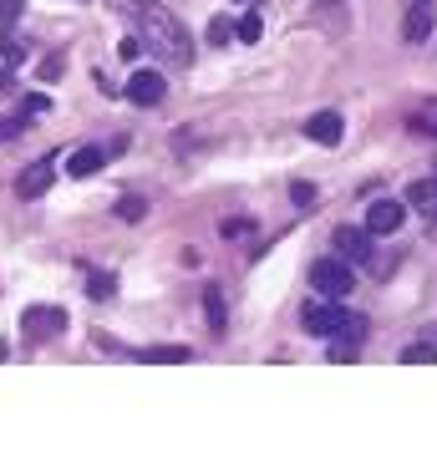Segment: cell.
<instances>
[{
    "instance_id": "52a82bcc",
    "label": "cell",
    "mask_w": 437,
    "mask_h": 467,
    "mask_svg": "<svg viewBox=\"0 0 437 467\" xmlns=\"http://www.w3.org/2000/svg\"><path fill=\"white\" fill-rule=\"evenodd\" d=\"M336 254L346 259V265H367L371 259V229H336Z\"/></svg>"
},
{
    "instance_id": "4fadbf2b",
    "label": "cell",
    "mask_w": 437,
    "mask_h": 467,
    "mask_svg": "<svg viewBox=\"0 0 437 467\" xmlns=\"http://www.w3.org/2000/svg\"><path fill=\"white\" fill-rule=\"evenodd\" d=\"M407 203H412L422 219H437V173L432 178H417V183L407 188Z\"/></svg>"
},
{
    "instance_id": "ffe728a7",
    "label": "cell",
    "mask_w": 437,
    "mask_h": 467,
    "mask_svg": "<svg viewBox=\"0 0 437 467\" xmlns=\"http://www.w3.org/2000/svg\"><path fill=\"white\" fill-rule=\"evenodd\" d=\"M21 128H26V117H21V112H16V117H5V112H0V142L21 138Z\"/></svg>"
},
{
    "instance_id": "ac0fdd59",
    "label": "cell",
    "mask_w": 437,
    "mask_h": 467,
    "mask_svg": "<svg viewBox=\"0 0 437 467\" xmlns=\"http://www.w3.org/2000/svg\"><path fill=\"white\" fill-rule=\"evenodd\" d=\"M234 36H239V41H260V36H265V21H260V16H255V11H249L245 21L234 26Z\"/></svg>"
},
{
    "instance_id": "7402d4cb",
    "label": "cell",
    "mask_w": 437,
    "mask_h": 467,
    "mask_svg": "<svg viewBox=\"0 0 437 467\" xmlns=\"http://www.w3.org/2000/svg\"><path fill=\"white\" fill-rule=\"evenodd\" d=\"M290 199H296V209H316V183H296Z\"/></svg>"
},
{
    "instance_id": "ba28073f",
    "label": "cell",
    "mask_w": 437,
    "mask_h": 467,
    "mask_svg": "<svg viewBox=\"0 0 437 467\" xmlns=\"http://www.w3.org/2000/svg\"><path fill=\"white\" fill-rule=\"evenodd\" d=\"M361 340H367V320L361 316H351L341 330H336V346H331V361L336 366H346V361H356V350H361Z\"/></svg>"
},
{
    "instance_id": "7c38bea8",
    "label": "cell",
    "mask_w": 437,
    "mask_h": 467,
    "mask_svg": "<svg viewBox=\"0 0 437 467\" xmlns=\"http://www.w3.org/2000/svg\"><path fill=\"white\" fill-rule=\"evenodd\" d=\"M107 163H112V152H107V148H77L67 158V173L71 178H92L97 168H107Z\"/></svg>"
},
{
    "instance_id": "83f0119b",
    "label": "cell",
    "mask_w": 437,
    "mask_h": 467,
    "mask_svg": "<svg viewBox=\"0 0 437 467\" xmlns=\"http://www.w3.org/2000/svg\"><path fill=\"white\" fill-rule=\"evenodd\" d=\"M239 5H255V0H239Z\"/></svg>"
},
{
    "instance_id": "277c9868",
    "label": "cell",
    "mask_w": 437,
    "mask_h": 467,
    "mask_svg": "<svg viewBox=\"0 0 437 467\" xmlns=\"http://www.w3.org/2000/svg\"><path fill=\"white\" fill-rule=\"evenodd\" d=\"M351 320V310H341L336 300H326V305H306L300 310V326L310 330V336H336V330Z\"/></svg>"
},
{
    "instance_id": "8fae6325",
    "label": "cell",
    "mask_w": 437,
    "mask_h": 467,
    "mask_svg": "<svg viewBox=\"0 0 437 467\" xmlns=\"http://www.w3.org/2000/svg\"><path fill=\"white\" fill-rule=\"evenodd\" d=\"M402 36L412 47H422L427 36H432V0H412V11H407V21H402Z\"/></svg>"
},
{
    "instance_id": "cb8c5ba5",
    "label": "cell",
    "mask_w": 437,
    "mask_h": 467,
    "mask_svg": "<svg viewBox=\"0 0 437 467\" xmlns=\"http://www.w3.org/2000/svg\"><path fill=\"white\" fill-rule=\"evenodd\" d=\"M41 112H51V102H47L41 92H36V97H26V102H21V117H41Z\"/></svg>"
},
{
    "instance_id": "9c48e42d",
    "label": "cell",
    "mask_w": 437,
    "mask_h": 467,
    "mask_svg": "<svg viewBox=\"0 0 437 467\" xmlns=\"http://www.w3.org/2000/svg\"><path fill=\"white\" fill-rule=\"evenodd\" d=\"M402 203H397V199H377V203H371V209H367V229L371 234H397V229H402Z\"/></svg>"
},
{
    "instance_id": "5bb4252c",
    "label": "cell",
    "mask_w": 437,
    "mask_h": 467,
    "mask_svg": "<svg viewBox=\"0 0 437 467\" xmlns=\"http://www.w3.org/2000/svg\"><path fill=\"white\" fill-rule=\"evenodd\" d=\"M138 361L142 366H178V361H189V346H148Z\"/></svg>"
},
{
    "instance_id": "4316f807",
    "label": "cell",
    "mask_w": 437,
    "mask_h": 467,
    "mask_svg": "<svg viewBox=\"0 0 437 467\" xmlns=\"http://www.w3.org/2000/svg\"><path fill=\"white\" fill-rule=\"evenodd\" d=\"M0 87H11V77H5V71H0Z\"/></svg>"
},
{
    "instance_id": "6da1fadb",
    "label": "cell",
    "mask_w": 437,
    "mask_h": 467,
    "mask_svg": "<svg viewBox=\"0 0 437 467\" xmlns=\"http://www.w3.org/2000/svg\"><path fill=\"white\" fill-rule=\"evenodd\" d=\"M132 21H138V41L148 47V57H158L163 67H189V61H193L189 31H183V21H178L168 5L142 0L138 11H132Z\"/></svg>"
},
{
    "instance_id": "8992f818",
    "label": "cell",
    "mask_w": 437,
    "mask_h": 467,
    "mask_svg": "<svg viewBox=\"0 0 437 467\" xmlns=\"http://www.w3.org/2000/svg\"><path fill=\"white\" fill-rule=\"evenodd\" d=\"M51 178H57V158H36V163L16 178V193H21V199H41L51 188Z\"/></svg>"
},
{
    "instance_id": "d6986e66",
    "label": "cell",
    "mask_w": 437,
    "mask_h": 467,
    "mask_svg": "<svg viewBox=\"0 0 437 467\" xmlns=\"http://www.w3.org/2000/svg\"><path fill=\"white\" fill-rule=\"evenodd\" d=\"M402 361H407V366H427V361H437V350L417 340V346H407V350H402Z\"/></svg>"
},
{
    "instance_id": "3957f363",
    "label": "cell",
    "mask_w": 437,
    "mask_h": 467,
    "mask_svg": "<svg viewBox=\"0 0 437 467\" xmlns=\"http://www.w3.org/2000/svg\"><path fill=\"white\" fill-rule=\"evenodd\" d=\"M61 330H67V310H61V305H31V310L21 316V336L31 340V346L61 336Z\"/></svg>"
},
{
    "instance_id": "7a4b0ae2",
    "label": "cell",
    "mask_w": 437,
    "mask_h": 467,
    "mask_svg": "<svg viewBox=\"0 0 437 467\" xmlns=\"http://www.w3.org/2000/svg\"><path fill=\"white\" fill-rule=\"evenodd\" d=\"M310 285H316L326 300H341V295H351L356 275H351V265L336 254V259H316V265H310Z\"/></svg>"
},
{
    "instance_id": "9a60e30c",
    "label": "cell",
    "mask_w": 437,
    "mask_h": 467,
    "mask_svg": "<svg viewBox=\"0 0 437 467\" xmlns=\"http://www.w3.org/2000/svg\"><path fill=\"white\" fill-rule=\"evenodd\" d=\"M203 310H209V330L213 336H219V330H224V290H219V285H209V290H203Z\"/></svg>"
},
{
    "instance_id": "2e32d148",
    "label": "cell",
    "mask_w": 437,
    "mask_h": 467,
    "mask_svg": "<svg viewBox=\"0 0 437 467\" xmlns=\"http://www.w3.org/2000/svg\"><path fill=\"white\" fill-rule=\"evenodd\" d=\"M112 290H118V280H112V275H102V269H92V275H87V295H92V300H107Z\"/></svg>"
},
{
    "instance_id": "e0dca14e",
    "label": "cell",
    "mask_w": 437,
    "mask_h": 467,
    "mask_svg": "<svg viewBox=\"0 0 437 467\" xmlns=\"http://www.w3.org/2000/svg\"><path fill=\"white\" fill-rule=\"evenodd\" d=\"M142 213H148V199H142V193H128V199H118V219H142Z\"/></svg>"
},
{
    "instance_id": "d4e9b609",
    "label": "cell",
    "mask_w": 437,
    "mask_h": 467,
    "mask_svg": "<svg viewBox=\"0 0 437 467\" xmlns=\"http://www.w3.org/2000/svg\"><path fill=\"white\" fill-rule=\"evenodd\" d=\"M229 31H234V26H229V16H219V21L209 26V41H213V47H224V41H229Z\"/></svg>"
},
{
    "instance_id": "603a6c76",
    "label": "cell",
    "mask_w": 437,
    "mask_h": 467,
    "mask_svg": "<svg viewBox=\"0 0 437 467\" xmlns=\"http://www.w3.org/2000/svg\"><path fill=\"white\" fill-rule=\"evenodd\" d=\"M36 77H41V82H57V77H61V51H51V57L41 61V71H36Z\"/></svg>"
},
{
    "instance_id": "484cf974",
    "label": "cell",
    "mask_w": 437,
    "mask_h": 467,
    "mask_svg": "<svg viewBox=\"0 0 437 467\" xmlns=\"http://www.w3.org/2000/svg\"><path fill=\"white\" fill-rule=\"evenodd\" d=\"M249 229H255V223H249V219H234V223H224V239H245Z\"/></svg>"
},
{
    "instance_id": "44dd1931",
    "label": "cell",
    "mask_w": 437,
    "mask_h": 467,
    "mask_svg": "<svg viewBox=\"0 0 437 467\" xmlns=\"http://www.w3.org/2000/svg\"><path fill=\"white\" fill-rule=\"evenodd\" d=\"M412 132H437V102L422 107V112L412 117Z\"/></svg>"
},
{
    "instance_id": "5b68a950",
    "label": "cell",
    "mask_w": 437,
    "mask_h": 467,
    "mask_svg": "<svg viewBox=\"0 0 437 467\" xmlns=\"http://www.w3.org/2000/svg\"><path fill=\"white\" fill-rule=\"evenodd\" d=\"M163 92H168V82H163V71H132V82H128V102H138V107H158L163 102Z\"/></svg>"
},
{
    "instance_id": "30bf717a",
    "label": "cell",
    "mask_w": 437,
    "mask_h": 467,
    "mask_svg": "<svg viewBox=\"0 0 437 467\" xmlns=\"http://www.w3.org/2000/svg\"><path fill=\"white\" fill-rule=\"evenodd\" d=\"M341 132H346L341 112H316V117L306 122V138L320 142V148H336V142H341Z\"/></svg>"
}]
</instances>
